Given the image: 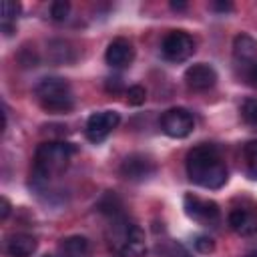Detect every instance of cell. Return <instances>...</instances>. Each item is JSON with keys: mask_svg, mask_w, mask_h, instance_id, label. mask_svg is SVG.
Returning <instances> with one entry per match:
<instances>
[{"mask_svg": "<svg viewBox=\"0 0 257 257\" xmlns=\"http://www.w3.org/2000/svg\"><path fill=\"white\" fill-rule=\"evenodd\" d=\"M187 175L189 179L205 189H221L227 179L229 171L227 165L215 145H197L187 153Z\"/></svg>", "mask_w": 257, "mask_h": 257, "instance_id": "1", "label": "cell"}, {"mask_svg": "<svg viewBox=\"0 0 257 257\" xmlns=\"http://www.w3.org/2000/svg\"><path fill=\"white\" fill-rule=\"evenodd\" d=\"M72 153H74L72 145L62 141H48L38 145L34 153V169H32L34 179L48 181L50 177L60 175L68 167Z\"/></svg>", "mask_w": 257, "mask_h": 257, "instance_id": "2", "label": "cell"}, {"mask_svg": "<svg viewBox=\"0 0 257 257\" xmlns=\"http://www.w3.org/2000/svg\"><path fill=\"white\" fill-rule=\"evenodd\" d=\"M34 94L38 104L46 110V112H68L74 106V96L70 90V84L64 78L58 76H48L42 78L36 86H34Z\"/></svg>", "mask_w": 257, "mask_h": 257, "instance_id": "3", "label": "cell"}, {"mask_svg": "<svg viewBox=\"0 0 257 257\" xmlns=\"http://www.w3.org/2000/svg\"><path fill=\"white\" fill-rule=\"evenodd\" d=\"M161 52L171 62H183L195 52V40L185 30H171L161 44Z\"/></svg>", "mask_w": 257, "mask_h": 257, "instance_id": "4", "label": "cell"}, {"mask_svg": "<svg viewBox=\"0 0 257 257\" xmlns=\"http://www.w3.org/2000/svg\"><path fill=\"white\" fill-rule=\"evenodd\" d=\"M161 128L171 139H185V137H189L193 133L195 118H193V114L187 108L175 106V108H169L167 112H163Z\"/></svg>", "mask_w": 257, "mask_h": 257, "instance_id": "5", "label": "cell"}, {"mask_svg": "<svg viewBox=\"0 0 257 257\" xmlns=\"http://www.w3.org/2000/svg\"><path fill=\"white\" fill-rule=\"evenodd\" d=\"M183 207L189 219L201 223V225H215L221 217V209L211 199H201L193 193H187L183 199Z\"/></svg>", "mask_w": 257, "mask_h": 257, "instance_id": "6", "label": "cell"}, {"mask_svg": "<svg viewBox=\"0 0 257 257\" xmlns=\"http://www.w3.org/2000/svg\"><path fill=\"white\" fill-rule=\"evenodd\" d=\"M120 122V116L116 110H100L88 116L86 126H84V135L90 143H102L112 128H116Z\"/></svg>", "mask_w": 257, "mask_h": 257, "instance_id": "7", "label": "cell"}, {"mask_svg": "<svg viewBox=\"0 0 257 257\" xmlns=\"http://www.w3.org/2000/svg\"><path fill=\"white\" fill-rule=\"evenodd\" d=\"M155 171H157L155 161L143 153H133L120 163V175L126 181H135V183L147 181L149 177L155 175Z\"/></svg>", "mask_w": 257, "mask_h": 257, "instance_id": "8", "label": "cell"}, {"mask_svg": "<svg viewBox=\"0 0 257 257\" xmlns=\"http://www.w3.org/2000/svg\"><path fill=\"white\" fill-rule=\"evenodd\" d=\"M185 82L191 90H197V92L209 90L217 82V70L207 62H197L185 70Z\"/></svg>", "mask_w": 257, "mask_h": 257, "instance_id": "9", "label": "cell"}, {"mask_svg": "<svg viewBox=\"0 0 257 257\" xmlns=\"http://www.w3.org/2000/svg\"><path fill=\"white\" fill-rule=\"evenodd\" d=\"M133 58H135V48L126 38H114L104 52V60L112 68H124L133 62Z\"/></svg>", "mask_w": 257, "mask_h": 257, "instance_id": "10", "label": "cell"}, {"mask_svg": "<svg viewBox=\"0 0 257 257\" xmlns=\"http://www.w3.org/2000/svg\"><path fill=\"white\" fill-rule=\"evenodd\" d=\"M229 227L243 237H249L257 233V211L247 209V207H235L229 213Z\"/></svg>", "mask_w": 257, "mask_h": 257, "instance_id": "11", "label": "cell"}, {"mask_svg": "<svg viewBox=\"0 0 257 257\" xmlns=\"http://www.w3.org/2000/svg\"><path fill=\"white\" fill-rule=\"evenodd\" d=\"M38 247V241L30 233H12L6 239V255L8 257H32Z\"/></svg>", "mask_w": 257, "mask_h": 257, "instance_id": "12", "label": "cell"}, {"mask_svg": "<svg viewBox=\"0 0 257 257\" xmlns=\"http://www.w3.org/2000/svg\"><path fill=\"white\" fill-rule=\"evenodd\" d=\"M120 257H145L147 253V245H145V233L139 225L131 223L128 233L124 237V241L118 247Z\"/></svg>", "mask_w": 257, "mask_h": 257, "instance_id": "13", "label": "cell"}, {"mask_svg": "<svg viewBox=\"0 0 257 257\" xmlns=\"http://www.w3.org/2000/svg\"><path fill=\"white\" fill-rule=\"evenodd\" d=\"M60 257H90V241L82 235H70L58 245Z\"/></svg>", "mask_w": 257, "mask_h": 257, "instance_id": "14", "label": "cell"}, {"mask_svg": "<svg viewBox=\"0 0 257 257\" xmlns=\"http://www.w3.org/2000/svg\"><path fill=\"white\" fill-rule=\"evenodd\" d=\"M233 56L241 62H251L257 56V40L249 34H237L233 40Z\"/></svg>", "mask_w": 257, "mask_h": 257, "instance_id": "15", "label": "cell"}, {"mask_svg": "<svg viewBox=\"0 0 257 257\" xmlns=\"http://www.w3.org/2000/svg\"><path fill=\"white\" fill-rule=\"evenodd\" d=\"M74 48L66 40H50L48 42V58L58 64H68L74 60Z\"/></svg>", "mask_w": 257, "mask_h": 257, "instance_id": "16", "label": "cell"}, {"mask_svg": "<svg viewBox=\"0 0 257 257\" xmlns=\"http://www.w3.org/2000/svg\"><path fill=\"white\" fill-rule=\"evenodd\" d=\"M243 159L249 179H257V141H249L243 147Z\"/></svg>", "mask_w": 257, "mask_h": 257, "instance_id": "17", "label": "cell"}, {"mask_svg": "<svg viewBox=\"0 0 257 257\" xmlns=\"http://www.w3.org/2000/svg\"><path fill=\"white\" fill-rule=\"evenodd\" d=\"M98 211H100V213H106V215H110V217L118 215V213H120V201H118V197L108 191V193L98 201Z\"/></svg>", "mask_w": 257, "mask_h": 257, "instance_id": "18", "label": "cell"}, {"mask_svg": "<svg viewBox=\"0 0 257 257\" xmlns=\"http://www.w3.org/2000/svg\"><path fill=\"white\" fill-rule=\"evenodd\" d=\"M0 10H2V22L12 24V22L18 18L22 6H20V2H14V0H2Z\"/></svg>", "mask_w": 257, "mask_h": 257, "instance_id": "19", "label": "cell"}, {"mask_svg": "<svg viewBox=\"0 0 257 257\" xmlns=\"http://www.w3.org/2000/svg\"><path fill=\"white\" fill-rule=\"evenodd\" d=\"M68 12H70V4L66 0H56L50 4V18L54 22H62L68 18Z\"/></svg>", "mask_w": 257, "mask_h": 257, "instance_id": "20", "label": "cell"}, {"mask_svg": "<svg viewBox=\"0 0 257 257\" xmlns=\"http://www.w3.org/2000/svg\"><path fill=\"white\" fill-rule=\"evenodd\" d=\"M145 98H147V90H145V86H141V84L128 86V90H126V102H128V104H133V106H141V104L145 102Z\"/></svg>", "mask_w": 257, "mask_h": 257, "instance_id": "21", "label": "cell"}, {"mask_svg": "<svg viewBox=\"0 0 257 257\" xmlns=\"http://www.w3.org/2000/svg\"><path fill=\"white\" fill-rule=\"evenodd\" d=\"M193 245H195V249H197L199 253H203V255H209V253L215 251V241H213V237H209V235H197L195 241H193Z\"/></svg>", "mask_w": 257, "mask_h": 257, "instance_id": "22", "label": "cell"}, {"mask_svg": "<svg viewBox=\"0 0 257 257\" xmlns=\"http://www.w3.org/2000/svg\"><path fill=\"white\" fill-rule=\"evenodd\" d=\"M163 253H165L167 257H189L187 249H185L183 245L175 243V241H169V243L163 247Z\"/></svg>", "mask_w": 257, "mask_h": 257, "instance_id": "23", "label": "cell"}, {"mask_svg": "<svg viewBox=\"0 0 257 257\" xmlns=\"http://www.w3.org/2000/svg\"><path fill=\"white\" fill-rule=\"evenodd\" d=\"M245 116H247L253 124H257V100H249V102L245 104Z\"/></svg>", "mask_w": 257, "mask_h": 257, "instance_id": "24", "label": "cell"}, {"mask_svg": "<svg viewBox=\"0 0 257 257\" xmlns=\"http://www.w3.org/2000/svg\"><path fill=\"white\" fill-rule=\"evenodd\" d=\"M10 209H12L10 201H8L6 197H0V219H2V221H4V219L10 215Z\"/></svg>", "mask_w": 257, "mask_h": 257, "instance_id": "25", "label": "cell"}, {"mask_svg": "<svg viewBox=\"0 0 257 257\" xmlns=\"http://www.w3.org/2000/svg\"><path fill=\"white\" fill-rule=\"evenodd\" d=\"M247 78H249V82H251L253 86H257V60L251 62V68H249V72H247Z\"/></svg>", "mask_w": 257, "mask_h": 257, "instance_id": "26", "label": "cell"}, {"mask_svg": "<svg viewBox=\"0 0 257 257\" xmlns=\"http://www.w3.org/2000/svg\"><path fill=\"white\" fill-rule=\"evenodd\" d=\"M211 6H213V10H219V12H229V10H233V4H231V2H213Z\"/></svg>", "mask_w": 257, "mask_h": 257, "instance_id": "27", "label": "cell"}, {"mask_svg": "<svg viewBox=\"0 0 257 257\" xmlns=\"http://www.w3.org/2000/svg\"><path fill=\"white\" fill-rule=\"evenodd\" d=\"M106 90H108V92H116V90H120V80H118V78H108V82H106Z\"/></svg>", "mask_w": 257, "mask_h": 257, "instance_id": "28", "label": "cell"}, {"mask_svg": "<svg viewBox=\"0 0 257 257\" xmlns=\"http://www.w3.org/2000/svg\"><path fill=\"white\" fill-rule=\"evenodd\" d=\"M171 8H173V10H185V8H187V2H175V0H173V2H171Z\"/></svg>", "mask_w": 257, "mask_h": 257, "instance_id": "29", "label": "cell"}, {"mask_svg": "<svg viewBox=\"0 0 257 257\" xmlns=\"http://www.w3.org/2000/svg\"><path fill=\"white\" fill-rule=\"evenodd\" d=\"M245 257H257V251H251V253H247Z\"/></svg>", "mask_w": 257, "mask_h": 257, "instance_id": "30", "label": "cell"}]
</instances>
